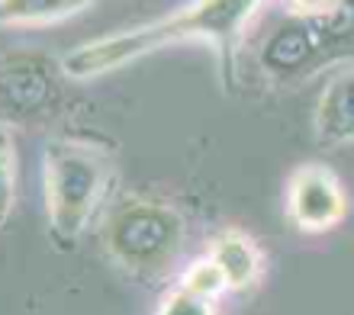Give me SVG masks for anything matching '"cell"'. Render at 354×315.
Here are the masks:
<instances>
[{"mask_svg": "<svg viewBox=\"0 0 354 315\" xmlns=\"http://www.w3.org/2000/svg\"><path fill=\"white\" fill-rule=\"evenodd\" d=\"M261 13L258 0H203V3H187L168 17H158L142 26H129L110 36L91 39L84 46L71 48L62 58V71L71 81H91V77L110 75L116 68H126L145 55H155L161 48L174 46H200L213 48L219 71L225 77V87H232L239 52L245 46L248 26Z\"/></svg>", "mask_w": 354, "mask_h": 315, "instance_id": "obj_1", "label": "cell"}, {"mask_svg": "<svg viewBox=\"0 0 354 315\" xmlns=\"http://www.w3.org/2000/svg\"><path fill=\"white\" fill-rule=\"evenodd\" d=\"M120 184L116 151L103 142L55 135L42 149V196L48 235L58 248H75Z\"/></svg>", "mask_w": 354, "mask_h": 315, "instance_id": "obj_2", "label": "cell"}, {"mask_svg": "<svg viewBox=\"0 0 354 315\" xmlns=\"http://www.w3.org/2000/svg\"><path fill=\"white\" fill-rule=\"evenodd\" d=\"M283 13L258 46V68L270 81H306L354 61V3H283Z\"/></svg>", "mask_w": 354, "mask_h": 315, "instance_id": "obj_3", "label": "cell"}, {"mask_svg": "<svg viewBox=\"0 0 354 315\" xmlns=\"http://www.w3.org/2000/svg\"><path fill=\"white\" fill-rule=\"evenodd\" d=\"M187 238V222L171 203L132 196L106 213L100 241L113 267L145 287L165 283Z\"/></svg>", "mask_w": 354, "mask_h": 315, "instance_id": "obj_4", "label": "cell"}, {"mask_svg": "<svg viewBox=\"0 0 354 315\" xmlns=\"http://www.w3.org/2000/svg\"><path fill=\"white\" fill-rule=\"evenodd\" d=\"M62 61L46 52H3L0 55V126L36 122L62 103Z\"/></svg>", "mask_w": 354, "mask_h": 315, "instance_id": "obj_5", "label": "cell"}, {"mask_svg": "<svg viewBox=\"0 0 354 315\" xmlns=\"http://www.w3.org/2000/svg\"><path fill=\"white\" fill-rule=\"evenodd\" d=\"M283 213L297 232L326 235L345 222L348 193L338 174L328 164L306 161L293 167V174L283 190Z\"/></svg>", "mask_w": 354, "mask_h": 315, "instance_id": "obj_6", "label": "cell"}, {"mask_svg": "<svg viewBox=\"0 0 354 315\" xmlns=\"http://www.w3.org/2000/svg\"><path fill=\"white\" fill-rule=\"evenodd\" d=\"M313 139L328 151L354 145V61L328 75L313 110Z\"/></svg>", "mask_w": 354, "mask_h": 315, "instance_id": "obj_7", "label": "cell"}, {"mask_svg": "<svg viewBox=\"0 0 354 315\" xmlns=\"http://www.w3.org/2000/svg\"><path fill=\"white\" fill-rule=\"evenodd\" d=\"M206 254L216 260V267L225 274L232 293H252L264 274V254L258 241L242 229H223L209 238Z\"/></svg>", "mask_w": 354, "mask_h": 315, "instance_id": "obj_8", "label": "cell"}, {"mask_svg": "<svg viewBox=\"0 0 354 315\" xmlns=\"http://www.w3.org/2000/svg\"><path fill=\"white\" fill-rule=\"evenodd\" d=\"M91 7L93 3H87V0H7V3H0V26H55V23L75 19L77 13H84Z\"/></svg>", "mask_w": 354, "mask_h": 315, "instance_id": "obj_9", "label": "cell"}, {"mask_svg": "<svg viewBox=\"0 0 354 315\" xmlns=\"http://www.w3.org/2000/svg\"><path fill=\"white\" fill-rule=\"evenodd\" d=\"M177 287L187 289L190 296L216 303V299H223V293H229V280H225L223 270L216 267V260L209 258V254H203V258H196L187 264L180 280H177Z\"/></svg>", "mask_w": 354, "mask_h": 315, "instance_id": "obj_10", "label": "cell"}, {"mask_svg": "<svg viewBox=\"0 0 354 315\" xmlns=\"http://www.w3.org/2000/svg\"><path fill=\"white\" fill-rule=\"evenodd\" d=\"M17 206V145L13 129L0 126V229L10 222Z\"/></svg>", "mask_w": 354, "mask_h": 315, "instance_id": "obj_11", "label": "cell"}, {"mask_svg": "<svg viewBox=\"0 0 354 315\" xmlns=\"http://www.w3.org/2000/svg\"><path fill=\"white\" fill-rule=\"evenodd\" d=\"M155 315H216V303H206L200 296H190L187 289L171 287L165 296H161Z\"/></svg>", "mask_w": 354, "mask_h": 315, "instance_id": "obj_12", "label": "cell"}]
</instances>
